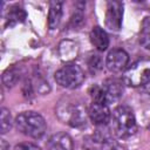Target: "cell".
Returning a JSON list of instances; mask_svg holds the SVG:
<instances>
[{
    "label": "cell",
    "mask_w": 150,
    "mask_h": 150,
    "mask_svg": "<svg viewBox=\"0 0 150 150\" xmlns=\"http://www.w3.org/2000/svg\"><path fill=\"white\" fill-rule=\"evenodd\" d=\"M57 116L64 123L71 127H82L86 124V112L79 103L66 102L57 107Z\"/></svg>",
    "instance_id": "5b68a950"
},
{
    "label": "cell",
    "mask_w": 150,
    "mask_h": 150,
    "mask_svg": "<svg viewBox=\"0 0 150 150\" xmlns=\"http://www.w3.org/2000/svg\"><path fill=\"white\" fill-rule=\"evenodd\" d=\"M123 5L120 1H109L105 12V25L111 30H118L122 25Z\"/></svg>",
    "instance_id": "8992f818"
},
{
    "label": "cell",
    "mask_w": 150,
    "mask_h": 150,
    "mask_svg": "<svg viewBox=\"0 0 150 150\" xmlns=\"http://www.w3.org/2000/svg\"><path fill=\"white\" fill-rule=\"evenodd\" d=\"M12 128V117L11 112L6 109H1V134H6Z\"/></svg>",
    "instance_id": "5bb4252c"
},
{
    "label": "cell",
    "mask_w": 150,
    "mask_h": 150,
    "mask_svg": "<svg viewBox=\"0 0 150 150\" xmlns=\"http://www.w3.org/2000/svg\"><path fill=\"white\" fill-rule=\"evenodd\" d=\"M2 81L7 87H12L16 82V73L13 69H8L2 75Z\"/></svg>",
    "instance_id": "2e32d148"
},
{
    "label": "cell",
    "mask_w": 150,
    "mask_h": 150,
    "mask_svg": "<svg viewBox=\"0 0 150 150\" xmlns=\"http://www.w3.org/2000/svg\"><path fill=\"white\" fill-rule=\"evenodd\" d=\"M47 150H73V141L69 135L57 132L49 138Z\"/></svg>",
    "instance_id": "9c48e42d"
},
{
    "label": "cell",
    "mask_w": 150,
    "mask_h": 150,
    "mask_svg": "<svg viewBox=\"0 0 150 150\" xmlns=\"http://www.w3.org/2000/svg\"><path fill=\"white\" fill-rule=\"evenodd\" d=\"M124 83L130 87H141L150 82V59L134 62L123 75Z\"/></svg>",
    "instance_id": "3957f363"
},
{
    "label": "cell",
    "mask_w": 150,
    "mask_h": 150,
    "mask_svg": "<svg viewBox=\"0 0 150 150\" xmlns=\"http://www.w3.org/2000/svg\"><path fill=\"white\" fill-rule=\"evenodd\" d=\"M6 149H7V144H6L5 139H2L1 141V150H6Z\"/></svg>",
    "instance_id": "ffe728a7"
},
{
    "label": "cell",
    "mask_w": 150,
    "mask_h": 150,
    "mask_svg": "<svg viewBox=\"0 0 150 150\" xmlns=\"http://www.w3.org/2000/svg\"><path fill=\"white\" fill-rule=\"evenodd\" d=\"M14 150H41V149L34 144H19L15 146Z\"/></svg>",
    "instance_id": "d6986e66"
},
{
    "label": "cell",
    "mask_w": 150,
    "mask_h": 150,
    "mask_svg": "<svg viewBox=\"0 0 150 150\" xmlns=\"http://www.w3.org/2000/svg\"><path fill=\"white\" fill-rule=\"evenodd\" d=\"M90 41L97 50H105L109 46V38L107 33L98 26L94 27L90 32Z\"/></svg>",
    "instance_id": "30bf717a"
},
{
    "label": "cell",
    "mask_w": 150,
    "mask_h": 150,
    "mask_svg": "<svg viewBox=\"0 0 150 150\" xmlns=\"http://www.w3.org/2000/svg\"><path fill=\"white\" fill-rule=\"evenodd\" d=\"M26 19V13L22 8L20 7H12L8 12V21L11 25L18 23V22H22Z\"/></svg>",
    "instance_id": "4fadbf2b"
},
{
    "label": "cell",
    "mask_w": 150,
    "mask_h": 150,
    "mask_svg": "<svg viewBox=\"0 0 150 150\" xmlns=\"http://www.w3.org/2000/svg\"><path fill=\"white\" fill-rule=\"evenodd\" d=\"M62 18V2L52 1L49 4V13H48V27L50 29H55Z\"/></svg>",
    "instance_id": "7c38bea8"
},
{
    "label": "cell",
    "mask_w": 150,
    "mask_h": 150,
    "mask_svg": "<svg viewBox=\"0 0 150 150\" xmlns=\"http://www.w3.org/2000/svg\"><path fill=\"white\" fill-rule=\"evenodd\" d=\"M88 115L96 125H104L110 120V110L107 103L91 102L88 108Z\"/></svg>",
    "instance_id": "ba28073f"
},
{
    "label": "cell",
    "mask_w": 150,
    "mask_h": 150,
    "mask_svg": "<svg viewBox=\"0 0 150 150\" xmlns=\"http://www.w3.org/2000/svg\"><path fill=\"white\" fill-rule=\"evenodd\" d=\"M88 64H89V68L91 70H94V71L98 70L101 68V59H100V56L98 55H93L90 57V61L88 62Z\"/></svg>",
    "instance_id": "ac0fdd59"
},
{
    "label": "cell",
    "mask_w": 150,
    "mask_h": 150,
    "mask_svg": "<svg viewBox=\"0 0 150 150\" xmlns=\"http://www.w3.org/2000/svg\"><path fill=\"white\" fill-rule=\"evenodd\" d=\"M15 124L22 134L33 138L43 136L47 128L45 118L35 111H23L19 114L15 118Z\"/></svg>",
    "instance_id": "7a4b0ae2"
},
{
    "label": "cell",
    "mask_w": 150,
    "mask_h": 150,
    "mask_svg": "<svg viewBox=\"0 0 150 150\" xmlns=\"http://www.w3.org/2000/svg\"><path fill=\"white\" fill-rule=\"evenodd\" d=\"M141 45L145 48V49H148V50H150V29H144L143 32H142V34H141Z\"/></svg>",
    "instance_id": "e0dca14e"
},
{
    "label": "cell",
    "mask_w": 150,
    "mask_h": 150,
    "mask_svg": "<svg viewBox=\"0 0 150 150\" xmlns=\"http://www.w3.org/2000/svg\"><path fill=\"white\" fill-rule=\"evenodd\" d=\"M84 71L77 64H66L55 73V81L63 88L75 89L84 81Z\"/></svg>",
    "instance_id": "277c9868"
},
{
    "label": "cell",
    "mask_w": 150,
    "mask_h": 150,
    "mask_svg": "<svg viewBox=\"0 0 150 150\" xmlns=\"http://www.w3.org/2000/svg\"><path fill=\"white\" fill-rule=\"evenodd\" d=\"M102 149L103 150H125L122 144H120L118 142H116L111 138H107L103 141Z\"/></svg>",
    "instance_id": "9a60e30c"
},
{
    "label": "cell",
    "mask_w": 150,
    "mask_h": 150,
    "mask_svg": "<svg viewBox=\"0 0 150 150\" xmlns=\"http://www.w3.org/2000/svg\"><path fill=\"white\" fill-rule=\"evenodd\" d=\"M103 89L105 91L108 102H110V101L117 100L122 95L123 86H122V83H121L120 80H117V79H109V80H107L104 82Z\"/></svg>",
    "instance_id": "8fae6325"
},
{
    "label": "cell",
    "mask_w": 150,
    "mask_h": 150,
    "mask_svg": "<svg viewBox=\"0 0 150 150\" xmlns=\"http://www.w3.org/2000/svg\"><path fill=\"white\" fill-rule=\"evenodd\" d=\"M149 129H150V125H149Z\"/></svg>",
    "instance_id": "7402d4cb"
},
{
    "label": "cell",
    "mask_w": 150,
    "mask_h": 150,
    "mask_svg": "<svg viewBox=\"0 0 150 150\" xmlns=\"http://www.w3.org/2000/svg\"><path fill=\"white\" fill-rule=\"evenodd\" d=\"M84 150H94V149H89V148H87V149H84Z\"/></svg>",
    "instance_id": "44dd1931"
},
{
    "label": "cell",
    "mask_w": 150,
    "mask_h": 150,
    "mask_svg": "<svg viewBox=\"0 0 150 150\" xmlns=\"http://www.w3.org/2000/svg\"><path fill=\"white\" fill-rule=\"evenodd\" d=\"M112 129L120 138H128L136 132V118L132 110L129 107L120 105L114 110Z\"/></svg>",
    "instance_id": "6da1fadb"
},
{
    "label": "cell",
    "mask_w": 150,
    "mask_h": 150,
    "mask_svg": "<svg viewBox=\"0 0 150 150\" xmlns=\"http://www.w3.org/2000/svg\"><path fill=\"white\" fill-rule=\"evenodd\" d=\"M129 62V55L123 49H112L108 53L105 59V66L112 73L122 71Z\"/></svg>",
    "instance_id": "52a82bcc"
}]
</instances>
